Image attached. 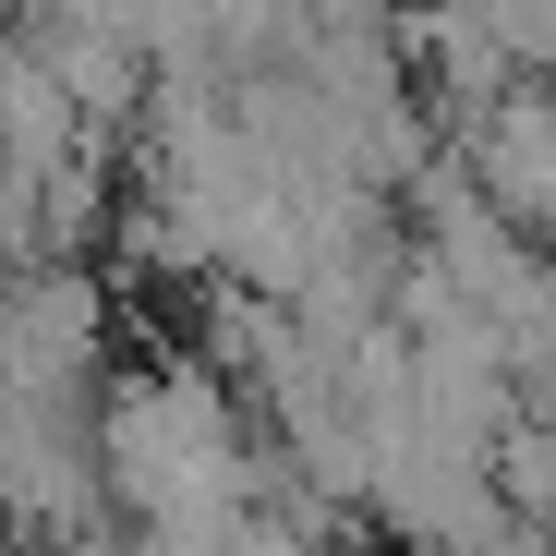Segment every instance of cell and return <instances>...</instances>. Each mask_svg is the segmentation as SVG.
Wrapping results in <instances>:
<instances>
[{"instance_id":"6da1fadb","label":"cell","mask_w":556,"mask_h":556,"mask_svg":"<svg viewBox=\"0 0 556 556\" xmlns=\"http://www.w3.org/2000/svg\"><path fill=\"white\" fill-rule=\"evenodd\" d=\"M459 169L520 242H556V85H496L459 110Z\"/></svg>"},{"instance_id":"7a4b0ae2","label":"cell","mask_w":556,"mask_h":556,"mask_svg":"<svg viewBox=\"0 0 556 556\" xmlns=\"http://www.w3.org/2000/svg\"><path fill=\"white\" fill-rule=\"evenodd\" d=\"M0 13H25V0H0Z\"/></svg>"}]
</instances>
